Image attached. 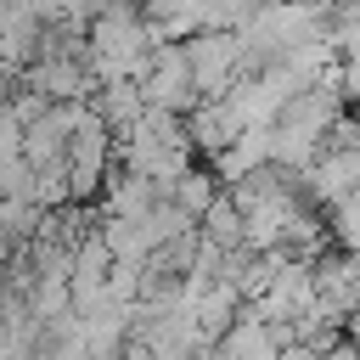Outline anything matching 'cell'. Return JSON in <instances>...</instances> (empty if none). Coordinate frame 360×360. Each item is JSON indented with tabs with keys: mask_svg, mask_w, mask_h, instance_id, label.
I'll return each instance as SVG.
<instances>
[{
	"mask_svg": "<svg viewBox=\"0 0 360 360\" xmlns=\"http://www.w3.org/2000/svg\"><path fill=\"white\" fill-rule=\"evenodd\" d=\"M158 45V28L141 17V0L135 6H107L101 17H90V34H84V62L101 84H118V79H141L146 73V56Z\"/></svg>",
	"mask_w": 360,
	"mask_h": 360,
	"instance_id": "6da1fadb",
	"label": "cell"
},
{
	"mask_svg": "<svg viewBox=\"0 0 360 360\" xmlns=\"http://www.w3.org/2000/svg\"><path fill=\"white\" fill-rule=\"evenodd\" d=\"M135 84H141L146 107H163V112H180V118L202 101L197 79H191V62H186V45H152L146 73H141Z\"/></svg>",
	"mask_w": 360,
	"mask_h": 360,
	"instance_id": "7a4b0ae2",
	"label": "cell"
},
{
	"mask_svg": "<svg viewBox=\"0 0 360 360\" xmlns=\"http://www.w3.org/2000/svg\"><path fill=\"white\" fill-rule=\"evenodd\" d=\"M186 62H191V79L202 96H231L236 79H242V39L236 28H202L186 39Z\"/></svg>",
	"mask_w": 360,
	"mask_h": 360,
	"instance_id": "3957f363",
	"label": "cell"
},
{
	"mask_svg": "<svg viewBox=\"0 0 360 360\" xmlns=\"http://www.w3.org/2000/svg\"><path fill=\"white\" fill-rule=\"evenodd\" d=\"M321 298V281H315V264H304V259H292L276 281H270V292L264 298H253V315L259 321H270V326H287V321H298L309 304Z\"/></svg>",
	"mask_w": 360,
	"mask_h": 360,
	"instance_id": "277c9868",
	"label": "cell"
},
{
	"mask_svg": "<svg viewBox=\"0 0 360 360\" xmlns=\"http://www.w3.org/2000/svg\"><path fill=\"white\" fill-rule=\"evenodd\" d=\"M186 129H191V146H197L202 158H219L248 124H242V112L231 107V96H202V101L186 112Z\"/></svg>",
	"mask_w": 360,
	"mask_h": 360,
	"instance_id": "5b68a950",
	"label": "cell"
},
{
	"mask_svg": "<svg viewBox=\"0 0 360 360\" xmlns=\"http://www.w3.org/2000/svg\"><path fill=\"white\" fill-rule=\"evenodd\" d=\"M208 360H281V338H276L270 321L253 315V304H242L236 326L208 349Z\"/></svg>",
	"mask_w": 360,
	"mask_h": 360,
	"instance_id": "8992f818",
	"label": "cell"
},
{
	"mask_svg": "<svg viewBox=\"0 0 360 360\" xmlns=\"http://www.w3.org/2000/svg\"><path fill=\"white\" fill-rule=\"evenodd\" d=\"M96 112H101V124H107L112 135H124V129L146 112V96H141L135 79H118V84H101V90H96Z\"/></svg>",
	"mask_w": 360,
	"mask_h": 360,
	"instance_id": "52a82bcc",
	"label": "cell"
},
{
	"mask_svg": "<svg viewBox=\"0 0 360 360\" xmlns=\"http://www.w3.org/2000/svg\"><path fill=\"white\" fill-rule=\"evenodd\" d=\"M197 231H202L208 242H219V248H248V219H242V208H236L231 191H219V202L197 219Z\"/></svg>",
	"mask_w": 360,
	"mask_h": 360,
	"instance_id": "ba28073f",
	"label": "cell"
},
{
	"mask_svg": "<svg viewBox=\"0 0 360 360\" xmlns=\"http://www.w3.org/2000/svg\"><path fill=\"white\" fill-rule=\"evenodd\" d=\"M219 191H225V186H219V174H214V169H202V163H191V169L174 180V202H180L191 219H202V214L219 202Z\"/></svg>",
	"mask_w": 360,
	"mask_h": 360,
	"instance_id": "9c48e42d",
	"label": "cell"
},
{
	"mask_svg": "<svg viewBox=\"0 0 360 360\" xmlns=\"http://www.w3.org/2000/svg\"><path fill=\"white\" fill-rule=\"evenodd\" d=\"M39 225H45V208L34 197H0V242L22 248L39 236Z\"/></svg>",
	"mask_w": 360,
	"mask_h": 360,
	"instance_id": "30bf717a",
	"label": "cell"
},
{
	"mask_svg": "<svg viewBox=\"0 0 360 360\" xmlns=\"http://www.w3.org/2000/svg\"><path fill=\"white\" fill-rule=\"evenodd\" d=\"M22 135H28V124H22L17 107L0 96V158H17V152H22Z\"/></svg>",
	"mask_w": 360,
	"mask_h": 360,
	"instance_id": "8fae6325",
	"label": "cell"
},
{
	"mask_svg": "<svg viewBox=\"0 0 360 360\" xmlns=\"http://www.w3.org/2000/svg\"><path fill=\"white\" fill-rule=\"evenodd\" d=\"M281 360H326V349H315V343H287Z\"/></svg>",
	"mask_w": 360,
	"mask_h": 360,
	"instance_id": "7c38bea8",
	"label": "cell"
}]
</instances>
